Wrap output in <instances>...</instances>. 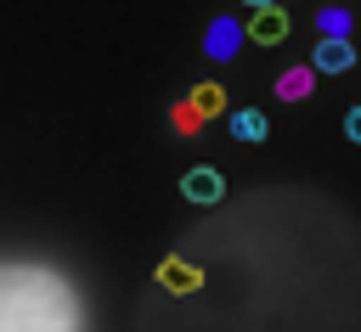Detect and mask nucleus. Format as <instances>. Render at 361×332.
Returning a JSON list of instances; mask_svg holds the SVG:
<instances>
[{
	"mask_svg": "<svg viewBox=\"0 0 361 332\" xmlns=\"http://www.w3.org/2000/svg\"><path fill=\"white\" fill-rule=\"evenodd\" d=\"M248 39H259V45H282V39H288V11H282V0L254 11V23H248Z\"/></svg>",
	"mask_w": 361,
	"mask_h": 332,
	"instance_id": "4",
	"label": "nucleus"
},
{
	"mask_svg": "<svg viewBox=\"0 0 361 332\" xmlns=\"http://www.w3.org/2000/svg\"><path fill=\"white\" fill-rule=\"evenodd\" d=\"M344 135L361 146V107H350V113H344Z\"/></svg>",
	"mask_w": 361,
	"mask_h": 332,
	"instance_id": "12",
	"label": "nucleus"
},
{
	"mask_svg": "<svg viewBox=\"0 0 361 332\" xmlns=\"http://www.w3.org/2000/svg\"><path fill=\"white\" fill-rule=\"evenodd\" d=\"M231 135L237 141H265V113H254V107L231 113Z\"/></svg>",
	"mask_w": 361,
	"mask_h": 332,
	"instance_id": "8",
	"label": "nucleus"
},
{
	"mask_svg": "<svg viewBox=\"0 0 361 332\" xmlns=\"http://www.w3.org/2000/svg\"><path fill=\"white\" fill-rule=\"evenodd\" d=\"M310 79H316V68H293V73H282L276 96H282V101H305V96H310Z\"/></svg>",
	"mask_w": 361,
	"mask_h": 332,
	"instance_id": "7",
	"label": "nucleus"
},
{
	"mask_svg": "<svg viewBox=\"0 0 361 332\" xmlns=\"http://www.w3.org/2000/svg\"><path fill=\"white\" fill-rule=\"evenodd\" d=\"M169 118H175V129H180V135H197V124H203V113H197L192 101H180V107H175Z\"/></svg>",
	"mask_w": 361,
	"mask_h": 332,
	"instance_id": "10",
	"label": "nucleus"
},
{
	"mask_svg": "<svg viewBox=\"0 0 361 332\" xmlns=\"http://www.w3.org/2000/svg\"><path fill=\"white\" fill-rule=\"evenodd\" d=\"M243 6H254V11H259V6H276V0H243Z\"/></svg>",
	"mask_w": 361,
	"mask_h": 332,
	"instance_id": "13",
	"label": "nucleus"
},
{
	"mask_svg": "<svg viewBox=\"0 0 361 332\" xmlns=\"http://www.w3.org/2000/svg\"><path fill=\"white\" fill-rule=\"evenodd\" d=\"M192 107L209 118V113H220V107H226V90H220V84H197V90H192Z\"/></svg>",
	"mask_w": 361,
	"mask_h": 332,
	"instance_id": "9",
	"label": "nucleus"
},
{
	"mask_svg": "<svg viewBox=\"0 0 361 332\" xmlns=\"http://www.w3.org/2000/svg\"><path fill=\"white\" fill-rule=\"evenodd\" d=\"M243 34H248V28H243L237 17H214V23H209V34H203V51H209L214 62H226V56H237Z\"/></svg>",
	"mask_w": 361,
	"mask_h": 332,
	"instance_id": "3",
	"label": "nucleus"
},
{
	"mask_svg": "<svg viewBox=\"0 0 361 332\" xmlns=\"http://www.w3.org/2000/svg\"><path fill=\"white\" fill-rule=\"evenodd\" d=\"M0 332H85L73 287H68L56 270H23V264H6Z\"/></svg>",
	"mask_w": 361,
	"mask_h": 332,
	"instance_id": "1",
	"label": "nucleus"
},
{
	"mask_svg": "<svg viewBox=\"0 0 361 332\" xmlns=\"http://www.w3.org/2000/svg\"><path fill=\"white\" fill-rule=\"evenodd\" d=\"M344 28H350L344 11H322V34H344Z\"/></svg>",
	"mask_w": 361,
	"mask_h": 332,
	"instance_id": "11",
	"label": "nucleus"
},
{
	"mask_svg": "<svg viewBox=\"0 0 361 332\" xmlns=\"http://www.w3.org/2000/svg\"><path fill=\"white\" fill-rule=\"evenodd\" d=\"M180 197H186V203H220V197H226V180H220L214 169H186V174H180Z\"/></svg>",
	"mask_w": 361,
	"mask_h": 332,
	"instance_id": "5",
	"label": "nucleus"
},
{
	"mask_svg": "<svg viewBox=\"0 0 361 332\" xmlns=\"http://www.w3.org/2000/svg\"><path fill=\"white\" fill-rule=\"evenodd\" d=\"M158 287H164V293H197V287H203V270L186 264V259H164V264H158Z\"/></svg>",
	"mask_w": 361,
	"mask_h": 332,
	"instance_id": "6",
	"label": "nucleus"
},
{
	"mask_svg": "<svg viewBox=\"0 0 361 332\" xmlns=\"http://www.w3.org/2000/svg\"><path fill=\"white\" fill-rule=\"evenodd\" d=\"M310 68H316V73H350V68H355V45H350L344 34H322L316 51H310Z\"/></svg>",
	"mask_w": 361,
	"mask_h": 332,
	"instance_id": "2",
	"label": "nucleus"
}]
</instances>
